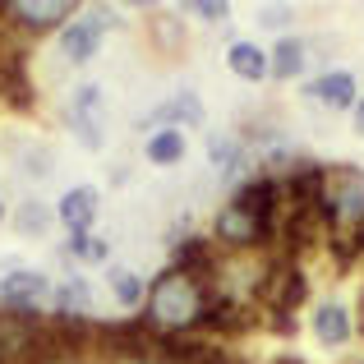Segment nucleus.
<instances>
[{
  "instance_id": "4",
  "label": "nucleus",
  "mask_w": 364,
  "mask_h": 364,
  "mask_svg": "<svg viewBox=\"0 0 364 364\" xmlns=\"http://www.w3.org/2000/svg\"><path fill=\"white\" fill-rule=\"evenodd\" d=\"M46 295H51V282L37 267H14L9 277H0V309L9 314H37Z\"/></svg>"
},
{
  "instance_id": "24",
  "label": "nucleus",
  "mask_w": 364,
  "mask_h": 364,
  "mask_svg": "<svg viewBox=\"0 0 364 364\" xmlns=\"http://www.w3.org/2000/svg\"><path fill=\"white\" fill-rule=\"evenodd\" d=\"M286 18H291V9H286V5H267V9H263V18H258V23H267V28H282Z\"/></svg>"
},
{
  "instance_id": "15",
  "label": "nucleus",
  "mask_w": 364,
  "mask_h": 364,
  "mask_svg": "<svg viewBox=\"0 0 364 364\" xmlns=\"http://www.w3.org/2000/svg\"><path fill=\"white\" fill-rule=\"evenodd\" d=\"M304 70V42H295V37H282V42L267 51V74H277V79H291V74Z\"/></svg>"
},
{
  "instance_id": "18",
  "label": "nucleus",
  "mask_w": 364,
  "mask_h": 364,
  "mask_svg": "<svg viewBox=\"0 0 364 364\" xmlns=\"http://www.w3.org/2000/svg\"><path fill=\"white\" fill-rule=\"evenodd\" d=\"M143 152H148V161H157V166H176V161L185 157V139H180V129H157L143 143Z\"/></svg>"
},
{
  "instance_id": "8",
  "label": "nucleus",
  "mask_w": 364,
  "mask_h": 364,
  "mask_svg": "<svg viewBox=\"0 0 364 364\" xmlns=\"http://www.w3.org/2000/svg\"><path fill=\"white\" fill-rule=\"evenodd\" d=\"M97 208H102L97 189H92V185H74L70 194L60 198L55 217L70 226V235H88V231H92V222H97Z\"/></svg>"
},
{
  "instance_id": "19",
  "label": "nucleus",
  "mask_w": 364,
  "mask_h": 364,
  "mask_svg": "<svg viewBox=\"0 0 364 364\" xmlns=\"http://www.w3.org/2000/svg\"><path fill=\"white\" fill-rule=\"evenodd\" d=\"M208 161H213L217 176H235V171L245 166L240 161V143H235L231 134H213V139H208Z\"/></svg>"
},
{
  "instance_id": "2",
  "label": "nucleus",
  "mask_w": 364,
  "mask_h": 364,
  "mask_svg": "<svg viewBox=\"0 0 364 364\" xmlns=\"http://www.w3.org/2000/svg\"><path fill=\"white\" fill-rule=\"evenodd\" d=\"M318 213L332 226V235H346L364 226V171L350 161L341 166H323V189H318Z\"/></svg>"
},
{
  "instance_id": "10",
  "label": "nucleus",
  "mask_w": 364,
  "mask_h": 364,
  "mask_svg": "<svg viewBox=\"0 0 364 364\" xmlns=\"http://www.w3.org/2000/svg\"><path fill=\"white\" fill-rule=\"evenodd\" d=\"M5 14L18 28H28V33H46L60 18H70V5L65 0H14V5H5Z\"/></svg>"
},
{
  "instance_id": "6",
  "label": "nucleus",
  "mask_w": 364,
  "mask_h": 364,
  "mask_svg": "<svg viewBox=\"0 0 364 364\" xmlns=\"http://www.w3.org/2000/svg\"><path fill=\"white\" fill-rule=\"evenodd\" d=\"M258 300H263L272 314H291L295 304L304 300V272L295 263H272V267H267V277H263Z\"/></svg>"
},
{
  "instance_id": "1",
  "label": "nucleus",
  "mask_w": 364,
  "mask_h": 364,
  "mask_svg": "<svg viewBox=\"0 0 364 364\" xmlns=\"http://www.w3.org/2000/svg\"><path fill=\"white\" fill-rule=\"evenodd\" d=\"M213 300L208 282L180 272V267H166L161 277H152L148 286V300H143V323L161 337H180V332L198 328L203 323V309Z\"/></svg>"
},
{
  "instance_id": "13",
  "label": "nucleus",
  "mask_w": 364,
  "mask_h": 364,
  "mask_svg": "<svg viewBox=\"0 0 364 364\" xmlns=\"http://www.w3.org/2000/svg\"><path fill=\"white\" fill-rule=\"evenodd\" d=\"M51 304H55V318H88L92 314L88 282H83V277H65V282L51 291Z\"/></svg>"
},
{
  "instance_id": "12",
  "label": "nucleus",
  "mask_w": 364,
  "mask_h": 364,
  "mask_svg": "<svg viewBox=\"0 0 364 364\" xmlns=\"http://www.w3.org/2000/svg\"><path fill=\"white\" fill-rule=\"evenodd\" d=\"M309 102H318V107H328V111H350L355 107V79H350L346 70L323 74V79L309 83Z\"/></svg>"
},
{
  "instance_id": "9",
  "label": "nucleus",
  "mask_w": 364,
  "mask_h": 364,
  "mask_svg": "<svg viewBox=\"0 0 364 364\" xmlns=\"http://www.w3.org/2000/svg\"><path fill=\"white\" fill-rule=\"evenodd\" d=\"M157 124H166V129H198L203 124V102L194 92H176V97H166L143 120V129H157Z\"/></svg>"
},
{
  "instance_id": "23",
  "label": "nucleus",
  "mask_w": 364,
  "mask_h": 364,
  "mask_svg": "<svg viewBox=\"0 0 364 364\" xmlns=\"http://www.w3.org/2000/svg\"><path fill=\"white\" fill-rule=\"evenodd\" d=\"M194 14H198V18H208V23H222V18L231 14V9H226L222 0H217V5H213V0H198V5H194Z\"/></svg>"
},
{
  "instance_id": "26",
  "label": "nucleus",
  "mask_w": 364,
  "mask_h": 364,
  "mask_svg": "<svg viewBox=\"0 0 364 364\" xmlns=\"http://www.w3.org/2000/svg\"><path fill=\"white\" fill-rule=\"evenodd\" d=\"M0 217H5V203H0Z\"/></svg>"
},
{
  "instance_id": "16",
  "label": "nucleus",
  "mask_w": 364,
  "mask_h": 364,
  "mask_svg": "<svg viewBox=\"0 0 364 364\" xmlns=\"http://www.w3.org/2000/svg\"><path fill=\"white\" fill-rule=\"evenodd\" d=\"M314 332H318V341H328V346H341V341L350 337V318L341 304H323L318 314H314Z\"/></svg>"
},
{
  "instance_id": "11",
  "label": "nucleus",
  "mask_w": 364,
  "mask_h": 364,
  "mask_svg": "<svg viewBox=\"0 0 364 364\" xmlns=\"http://www.w3.org/2000/svg\"><path fill=\"white\" fill-rule=\"evenodd\" d=\"M97 46H102V23L92 14L88 18H70V23H65V33H60L65 60L83 65V60H92V55H97Z\"/></svg>"
},
{
  "instance_id": "5",
  "label": "nucleus",
  "mask_w": 364,
  "mask_h": 364,
  "mask_svg": "<svg viewBox=\"0 0 364 364\" xmlns=\"http://www.w3.org/2000/svg\"><path fill=\"white\" fill-rule=\"evenodd\" d=\"M267 235H272V226L254 222V217L235 203L217 208V217H213V240L226 245V249H254V245H263Z\"/></svg>"
},
{
  "instance_id": "25",
  "label": "nucleus",
  "mask_w": 364,
  "mask_h": 364,
  "mask_svg": "<svg viewBox=\"0 0 364 364\" xmlns=\"http://www.w3.org/2000/svg\"><path fill=\"white\" fill-rule=\"evenodd\" d=\"M355 124L364 129V102H355Z\"/></svg>"
},
{
  "instance_id": "7",
  "label": "nucleus",
  "mask_w": 364,
  "mask_h": 364,
  "mask_svg": "<svg viewBox=\"0 0 364 364\" xmlns=\"http://www.w3.org/2000/svg\"><path fill=\"white\" fill-rule=\"evenodd\" d=\"M235 208H245L254 222H263V226H272V217H277V208H282V185H277L272 176H254V180H245L240 189H235V198H231Z\"/></svg>"
},
{
  "instance_id": "20",
  "label": "nucleus",
  "mask_w": 364,
  "mask_h": 364,
  "mask_svg": "<svg viewBox=\"0 0 364 364\" xmlns=\"http://www.w3.org/2000/svg\"><path fill=\"white\" fill-rule=\"evenodd\" d=\"M14 226H18L23 235H42L46 226H51V208H46L42 198H28V203L14 213Z\"/></svg>"
},
{
  "instance_id": "21",
  "label": "nucleus",
  "mask_w": 364,
  "mask_h": 364,
  "mask_svg": "<svg viewBox=\"0 0 364 364\" xmlns=\"http://www.w3.org/2000/svg\"><path fill=\"white\" fill-rule=\"evenodd\" d=\"M65 254H74V258H83V263H102V258L111 254V245L102 240V235H70V245H65Z\"/></svg>"
},
{
  "instance_id": "22",
  "label": "nucleus",
  "mask_w": 364,
  "mask_h": 364,
  "mask_svg": "<svg viewBox=\"0 0 364 364\" xmlns=\"http://www.w3.org/2000/svg\"><path fill=\"white\" fill-rule=\"evenodd\" d=\"M23 171H28V176H37V180L51 176V152H46V148H28L23 152Z\"/></svg>"
},
{
  "instance_id": "17",
  "label": "nucleus",
  "mask_w": 364,
  "mask_h": 364,
  "mask_svg": "<svg viewBox=\"0 0 364 364\" xmlns=\"http://www.w3.org/2000/svg\"><path fill=\"white\" fill-rule=\"evenodd\" d=\"M111 295L124 304V309H139L143 300H148V286H143V277L139 272H129V267H111Z\"/></svg>"
},
{
  "instance_id": "3",
  "label": "nucleus",
  "mask_w": 364,
  "mask_h": 364,
  "mask_svg": "<svg viewBox=\"0 0 364 364\" xmlns=\"http://www.w3.org/2000/svg\"><path fill=\"white\" fill-rule=\"evenodd\" d=\"M102 124H107V97H102L97 83H83L79 92L70 97V129L83 148L97 152L102 148Z\"/></svg>"
},
{
  "instance_id": "14",
  "label": "nucleus",
  "mask_w": 364,
  "mask_h": 364,
  "mask_svg": "<svg viewBox=\"0 0 364 364\" xmlns=\"http://www.w3.org/2000/svg\"><path fill=\"white\" fill-rule=\"evenodd\" d=\"M226 65H231L235 79L258 83L267 74V51H263V46H254V42H235L231 51H226Z\"/></svg>"
}]
</instances>
